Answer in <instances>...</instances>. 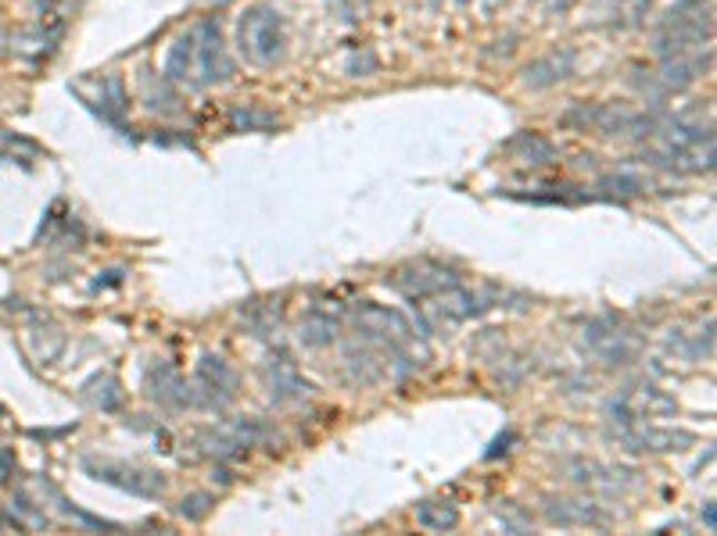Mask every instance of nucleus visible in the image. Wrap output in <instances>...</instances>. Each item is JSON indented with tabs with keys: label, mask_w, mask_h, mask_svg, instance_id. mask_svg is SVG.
<instances>
[{
	"label": "nucleus",
	"mask_w": 717,
	"mask_h": 536,
	"mask_svg": "<svg viewBox=\"0 0 717 536\" xmlns=\"http://www.w3.org/2000/svg\"><path fill=\"white\" fill-rule=\"evenodd\" d=\"M417 523L430 533H445V529H456L459 526V512L449 500H424L417 508Z\"/></svg>",
	"instance_id": "18"
},
{
	"label": "nucleus",
	"mask_w": 717,
	"mask_h": 536,
	"mask_svg": "<svg viewBox=\"0 0 717 536\" xmlns=\"http://www.w3.org/2000/svg\"><path fill=\"white\" fill-rule=\"evenodd\" d=\"M585 344L599 354V362L607 365H625L628 357L635 354V344L628 333H620L617 326H607V322H592L585 330Z\"/></svg>",
	"instance_id": "13"
},
{
	"label": "nucleus",
	"mask_w": 717,
	"mask_h": 536,
	"mask_svg": "<svg viewBox=\"0 0 717 536\" xmlns=\"http://www.w3.org/2000/svg\"><path fill=\"white\" fill-rule=\"evenodd\" d=\"M29 351H33V357L40 365H54L61 351H66V333H61L58 326H33L29 330Z\"/></svg>",
	"instance_id": "16"
},
{
	"label": "nucleus",
	"mask_w": 717,
	"mask_h": 536,
	"mask_svg": "<svg viewBox=\"0 0 717 536\" xmlns=\"http://www.w3.org/2000/svg\"><path fill=\"white\" fill-rule=\"evenodd\" d=\"M266 376H269V394H273L277 404H287V401H301L309 394V383L301 380V372L295 365V357L287 351H273L266 362Z\"/></svg>",
	"instance_id": "12"
},
{
	"label": "nucleus",
	"mask_w": 717,
	"mask_h": 536,
	"mask_svg": "<svg viewBox=\"0 0 717 536\" xmlns=\"http://www.w3.org/2000/svg\"><path fill=\"white\" fill-rule=\"evenodd\" d=\"M126 104H130V101H126V90H122V79H119V75H104V79H101L98 101H87V108L101 111V119L116 122V125H119V119H122Z\"/></svg>",
	"instance_id": "17"
},
{
	"label": "nucleus",
	"mask_w": 717,
	"mask_h": 536,
	"mask_svg": "<svg viewBox=\"0 0 717 536\" xmlns=\"http://www.w3.org/2000/svg\"><path fill=\"white\" fill-rule=\"evenodd\" d=\"M546 518L552 526H603L607 523V515L596 505H588V500H564V497L546 500Z\"/></svg>",
	"instance_id": "14"
},
{
	"label": "nucleus",
	"mask_w": 717,
	"mask_h": 536,
	"mask_svg": "<svg viewBox=\"0 0 717 536\" xmlns=\"http://www.w3.org/2000/svg\"><path fill=\"white\" fill-rule=\"evenodd\" d=\"M514 441H517V436H514V433H502V436H499V441H496V444H491V447L485 451V458H499V454H502V451H509L506 444H514Z\"/></svg>",
	"instance_id": "26"
},
{
	"label": "nucleus",
	"mask_w": 717,
	"mask_h": 536,
	"mask_svg": "<svg viewBox=\"0 0 717 536\" xmlns=\"http://www.w3.org/2000/svg\"><path fill=\"white\" fill-rule=\"evenodd\" d=\"M653 143H649V158L653 165H664L671 172L685 175H699L714 169V129L699 125L689 119H675V122H657L653 129Z\"/></svg>",
	"instance_id": "2"
},
{
	"label": "nucleus",
	"mask_w": 717,
	"mask_h": 536,
	"mask_svg": "<svg viewBox=\"0 0 717 536\" xmlns=\"http://www.w3.org/2000/svg\"><path fill=\"white\" fill-rule=\"evenodd\" d=\"M710 61H714V47H696V51L660 58V83H664L667 90H685V87H693L699 75L710 72Z\"/></svg>",
	"instance_id": "11"
},
{
	"label": "nucleus",
	"mask_w": 717,
	"mask_h": 536,
	"mask_svg": "<svg viewBox=\"0 0 717 536\" xmlns=\"http://www.w3.org/2000/svg\"><path fill=\"white\" fill-rule=\"evenodd\" d=\"M212 505H216V497L212 494H205V491H195V494H187L183 500H180V518H187V523H201L205 515L212 512Z\"/></svg>",
	"instance_id": "23"
},
{
	"label": "nucleus",
	"mask_w": 717,
	"mask_h": 536,
	"mask_svg": "<svg viewBox=\"0 0 717 536\" xmlns=\"http://www.w3.org/2000/svg\"><path fill=\"white\" fill-rule=\"evenodd\" d=\"M491 307V301L485 294H477V290H467V286H449L441 290V294L427 297L424 304V315L430 322H438V326H459V322H470L477 315H485Z\"/></svg>",
	"instance_id": "7"
},
{
	"label": "nucleus",
	"mask_w": 717,
	"mask_h": 536,
	"mask_svg": "<svg viewBox=\"0 0 717 536\" xmlns=\"http://www.w3.org/2000/svg\"><path fill=\"white\" fill-rule=\"evenodd\" d=\"M603 190H614V193L631 198V193H643V183L635 175H610V179H603Z\"/></svg>",
	"instance_id": "24"
},
{
	"label": "nucleus",
	"mask_w": 717,
	"mask_h": 536,
	"mask_svg": "<svg viewBox=\"0 0 717 536\" xmlns=\"http://www.w3.org/2000/svg\"><path fill=\"white\" fill-rule=\"evenodd\" d=\"M574 72V51H552L546 58H538L535 64H528V72H524V83L535 87V90H546L552 83H560Z\"/></svg>",
	"instance_id": "15"
},
{
	"label": "nucleus",
	"mask_w": 717,
	"mask_h": 536,
	"mask_svg": "<svg viewBox=\"0 0 717 536\" xmlns=\"http://www.w3.org/2000/svg\"><path fill=\"white\" fill-rule=\"evenodd\" d=\"M509 151H514L520 161H528V165H549V161L556 158L552 143H549V140H541V136H535V133L517 136L514 143H509Z\"/></svg>",
	"instance_id": "21"
},
{
	"label": "nucleus",
	"mask_w": 717,
	"mask_h": 536,
	"mask_svg": "<svg viewBox=\"0 0 717 536\" xmlns=\"http://www.w3.org/2000/svg\"><path fill=\"white\" fill-rule=\"evenodd\" d=\"M122 283V269H108L101 280H93V290H101V286H119Z\"/></svg>",
	"instance_id": "27"
},
{
	"label": "nucleus",
	"mask_w": 717,
	"mask_h": 536,
	"mask_svg": "<svg viewBox=\"0 0 717 536\" xmlns=\"http://www.w3.org/2000/svg\"><path fill=\"white\" fill-rule=\"evenodd\" d=\"M14 468H19V462H14V451L0 447V483H8L14 476Z\"/></svg>",
	"instance_id": "25"
},
{
	"label": "nucleus",
	"mask_w": 717,
	"mask_h": 536,
	"mask_svg": "<svg viewBox=\"0 0 717 536\" xmlns=\"http://www.w3.org/2000/svg\"><path fill=\"white\" fill-rule=\"evenodd\" d=\"M233 75V61L227 54V40L216 19H201L172 40L166 54V79L187 93L212 90Z\"/></svg>",
	"instance_id": "1"
},
{
	"label": "nucleus",
	"mask_w": 717,
	"mask_h": 536,
	"mask_svg": "<svg viewBox=\"0 0 717 536\" xmlns=\"http://www.w3.org/2000/svg\"><path fill=\"white\" fill-rule=\"evenodd\" d=\"M87 397L98 404L101 412H119V404H122V386H119V380L111 376V372H101V376H93L87 386Z\"/></svg>",
	"instance_id": "20"
},
{
	"label": "nucleus",
	"mask_w": 717,
	"mask_h": 536,
	"mask_svg": "<svg viewBox=\"0 0 717 536\" xmlns=\"http://www.w3.org/2000/svg\"><path fill=\"white\" fill-rule=\"evenodd\" d=\"M233 397H237V372L227 365V357L205 354L195 368V380H190V401H195V408L222 412L227 404H233Z\"/></svg>",
	"instance_id": "5"
},
{
	"label": "nucleus",
	"mask_w": 717,
	"mask_h": 536,
	"mask_svg": "<svg viewBox=\"0 0 717 536\" xmlns=\"http://www.w3.org/2000/svg\"><path fill=\"white\" fill-rule=\"evenodd\" d=\"M237 51L255 69H273L287 51V26L273 4H255L237 19Z\"/></svg>",
	"instance_id": "3"
},
{
	"label": "nucleus",
	"mask_w": 717,
	"mask_h": 536,
	"mask_svg": "<svg viewBox=\"0 0 717 536\" xmlns=\"http://www.w3.org/2000/svg\"><path fill=\"white\" fill-rule=\"evenodd\" d=\"M617 441H620V447H628V451L671 454V451H689L696 444V436L689 429L643 426V422H631V426H617Z\"/></svg>",
	"instance_id": "9"
},
{
	"label": "nucleus",
	"mask_w": 717,
	"mask_h": 536,
	"mask_svg": "<svg viewBox=\"0 0 717 536\" xmlns=\"http://www.w3.org/2000/svg\"><path fill=\"white\" fill-rule=\"evenodd\" d=\"M230 125L245 129V133H255V129H273L277 119L269 115V111H262V108H233L230 111Z\"/></svg>",
	"instance_id": "22"
},
{
	"label": "nucleus",
	"mask_w": 717,
	"mask_h": 536,
	"mask_svg": "<svg viewBox=\"0 0 717 536\" xmlns=\"http://www.w3.org/2000/svg\"><path fill=\"white\" fill-rule=\"evenodd\" d=\"M262 436V426L255 418H233V422H219L216 429H209L201 436V444L216 458H237L248 447H255V441Z\"/></svg>",
	"instance_id": "10"
},
{
	"label": "nucleus",
	"mask_w": 717,
	"mask_h": 536,
	"mask_svg": "<svg viewBox=\"0 0 717 536\" xmlns=\"http://www.w3.org/2000/svg\"><path fill=\"white\" fill-rule=\"evenodd\" d=\"M83 473H90L98 483L116 486V491L133 494V497H162L166 494V476L162 473H155V468L130 465V462L93 458V454H87V458H83Z\"/></svg>",
	"instance_id": "4"
},
{
	"label": "nucleus",
	"mask_w": 717,
	"mask_h": 536,
	"mask_svg": "<svg viewBox=\"0 0 717 536\" xmlns=\"http://www.w3.org/2000/svg\"><path fill=\"white\" fill-rule=\"evenodd\" d=\"M704 523H707V529H714V526H717V515H714V500H707V508H704Z\"/></svg>",
	"instance_id": "28"
},
{
	"label": "nucleus",
	"mask_w": 717,
	"mask_h": 536,
	"mask_svg": "<svg viewBox=\"0 0 717 536\" xmlns=\"http://www.w3.org/2000/svg\"><path fill=\"white\" fill-rule=\"evenodd\" d=\"M356 326L366 333V340H374V344H380L385 351H406L412 344V326L406 322V315H398L395 307H385V304H359L356 312Z\"/></svg>",
	"instance_id": "6"
},
{
	"label": "nucleus",
	"mask_w": 717,
	"mask_h": 536,
	"mask_svg": "<svg viewBox=\"0 0 717 536\" xmlns=\"http://www.w3.org/2000/svg\"><path fill=\"white\" fill-rule=\"evenodd\" d=\"M456 283H459V275L452 269L438 265V262H412V265H402L391 275V286L398 290V294L417 301V304L441 294V290L456 286Z\"/></svg>",
	"instance_id": "8"
},
{
	"label": "nucleus",
	"mask_w": 717,
	"mask_h": 536,
	"mask_svg": "<svg viewBox=\"0 0 717 536\" xmlns=\"http://www.w3.org/2000/svg\"><path fill=\"white\" fill-rule=\"evenodd\" d=\"M298 336H301V344H306V347H327V344H333V336H338V322H333L330 315L312 312V315L301 318Z\"/></svg>",
	"instance_id": "19"
}]
</instances>
